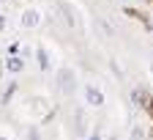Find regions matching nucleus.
Masks as SVG:
<instances>
[{
    "label": "nucleus",
    "instance_id": "f257e3e1",
    "mask_svg": "<svg viewBox=\"0 0 153 140\" xmlns=\"http://www.w3.org/2000/svg\"><path fill=\"white\" fill-rule=\"evenodd\" d=\"M85 99H88L93 107H101V105H104V93H101L99 88H93V85H88V88H85Z\"/></svg>",
    "mask_w": 153,
    "mask_h": 140
},
{
    "label": "nucleus",
    "instance_id": "f03ea898",
    "mask_svg": "<svg viewBox=\"0 0 153 140\" xmlns=\"http://www.w3.org/2000/svg\"><path fill=\"white\" fill-rule=\"evenodd\" d=\"M60 88L63 91H71L74 88V74L71 72H60Z\"/></svg>",
    "mask_w": 153,
    "mask_h": 140
},
{
    "label": "nucleus",
    "instance_id": "7ed1b4c3",
    "mask_svg": "<svg viewBox=\"0 0 153 140\" xmlns=\"http://www.w3.org/2000/svg\"><path fill=\"white\" fill-rule=\"evenodd\" d=\"M22 22H25L27 28H36V25H38V14H36V11H25V17H22Z\"/></svg>",
    "mask_w": 153,
    "mask_h": 140
},
{
    "label": "nucleus",
    "instance_id": "20e7f679",
    "mask_svg": "<svg viewBox=\"0 0 153 140\" xmlns=\"http://www.w3.org/2000/svg\"><path fill=\"white\" fill-rule=\"evenodd\" d=\"M8 72H22V61H19V58H8Z\"/></svg>",
    "mask_w": 153,
    "mask_h": 140
},
{
    "label": "nucleus",
    "instance_id": "39448f33",
    "mask_svg": "<svg viewBox=\"0 0 153 140\" xmlns=\"http://www.w3.org/2000/svg\"><path fill=\"white\" fill-rule=\"evenodd\" d=\"M38 66H41V69H49V55L44 50H38Z\"/></svg>",
    "mask_w": 153,
    "mask_h": 140
},
{
    "label": "nucleus",
    "instance_id": "423d86ee",
    "mask_svg": "<svg viewBox=\"0 0 153 140\" xmlns=\"http://www.w3.org/2000/svg\"><path fill=\"white\" fill-rule=\"evenodd\" d=\"M6 28V17H0V30H3Z\"/></svg>",
    "mask_w": 153,
    "mask_h": 140
},
{
    "label": "nucleus",
    "instance_id": "0eeeda50",
    "mask_svg": "<svg viewBox=\"0 0 153 140\" xmlns=\"http://www.w3.org/2000/svg\"><path fill=\"white\" fill-rule=\"evenodd\" d=\"M90 140H101V137H99V135H93V137H90Z\"/></svg>",
    "mask_w": 153,
    "mask_h": 140
},
{
    "label": "nucleus",
    "instance_id": "6e6552de",
    "mask_svg": "<svg viewBox=\"0 0 153 140\" xmlns=\"http://www.w3.org/2000/svg\"><path fill=\"white\" fill-rule=\"evenodd\" d=\"M148 105H150V113H153V102H148Z\"/></svg>",
    "mask_w": 153,
    "mask_h": 140
},
{
    "label": "nucleus",
    "instance_id": "1a4fd4ad",
    "mask_svg": "<svg viewBox=\"0 0 153 140\" xmlns=\"http://www.w3.org/2000/svg\"><path fill=\"white\" fill-rule=\"evenodd\" d=\"M0 140H6V137H0Z\"/></svg>",
    "mask_w": 153,
    "mask_h": 140
}]
</instances>
